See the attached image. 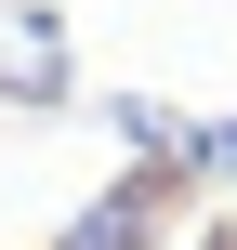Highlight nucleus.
<instances>
[{
	"label": "nucleus",
	"instance_id": "obj_1",
	"mask_svg": "<svg viewBox=\"0 0 237 250\" xmlns=\"http://www.w3.org/2000/svg\"><path fill=\"white\" fill-rule=\"evenodd\" d=\"M79 53H66V13L53 0H0V105H66Z\"/></svg>",
	"mask_w": 237,
	"mask_h": 250
},
{
	"label": "nucleus",
	"instance_id": "obj_2",
	"mask_svg": "<svg viewBox=\"0 0 237 250\" xmlns=\"http://www.w3.org/2000/svg\"><path fill=\"white\" fill-rule=\"evenodd\" d=\"M172 198H185L172 171H119L106 198L66 211V237H53V250H158V237H172Z\"/></svg>",
	"mask_w": 237,
	"mask_h": 250
},
{
	"label": "nucleus",
	"instance_id": "obj_3",
	"mask_svg": "<svg viewBox=\"0 0 237 250\" xmlns=\"http://www.w3.org/2000/svg\"><path fill=\"white\" fill-rule=\"evenodd\" d=\"M106 132L132 145V171H172L185 185V132L198 119H172V92H106Z\"/></svg>",
	"mask_w": 237,
	"mask_h": 250
},
{
	"label": "nucleus",
	"instance_id": "obj_4",
	"mask_svg": "<svg viewBox=\"0 0 237 250\" xmlns=\"http://www.w3.org/2000/svg\"><path fill=\"white\" fill-rule=\"evenodd\" d=\"M185 185H237V119H198L185 132Z\"/></svg>",
	"mask_w": 237,
	"mask_h": 250
},
{
	"label": "nucleus",
	"instance_id": "obj_5",
	"mask_svg": "<svg viewBox=\"0 0 237 250\" xmlns=\"http://www.w3.org/2000/svg\"><path fill=\"white\" fill-rule=\"evenodd\" d=\"M198 250H237V224H198Z\"/></svg>",
	"mask_w": 237,
	"mask_h": 250
}]
</instances>
